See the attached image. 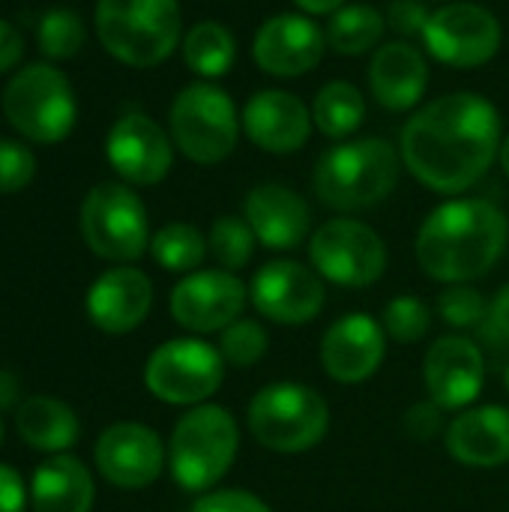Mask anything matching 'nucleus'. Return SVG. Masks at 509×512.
I'll return each mask as SVG.
<instances>
[{"mask_svg": "<svg viewBox=\"0 0 509 512\" xmlns=\"http://www.w3.org/2000/svg\"><path fill=\"white\" fill-rule=\"evenodd\" d=\"M249 288L228 270H198L183 276L171 291V315L183 330L222 333L240 321Z\"/></svg>", "mask_w": 509, "mask_h": 512, "instance_id": "obj_14", "label": "nucleus"}, {"mask_svg": "<svg viewBox=\"0 0 509 512\" xmlns=\"http://www.w3.org/2000/svg\"><path fill=\"white\" fill-rule=\"evenodd\" d=\"M405 429H408V435L411 438H417V441H432L435 435H441V432H447V426H444V411L429 399V402H420V405H414L408 414H405Z\"/></svg>", "mask_w": 509, "mask_h": 512, "instance_id": "obj_39", "label": "nucleus"}, {"mask_svg": "<svg viewBox=\"0 0 509 512\" xmlns=\"http://www.w3.org/2000/svg\"><path fill=\"white\" fill-rule=\"evenodd\" d=\"M36 174V159L30 147L12 138H0V195L21 192Z\"/></svg>", "mask_w": 509, "mask_h": 512, "instance_id": "obj_36", "label": "nucleus"}, {"mask_svg": "<svg viewBox=\"0 0 509 512\" xmlns=\"http://www.w3.org/2000/svg\"><path fill=\"white\" fill-rule=\"evenodd\" d=\"M387 354V333L381 321L366 312H351L330 324L321 339V366L339 384L369 381Z\"/></svg>", "mask_w": 509, "mask_h": 512, "instance_id": "obj_19", "label": "nucleus"}, {"mask_svg": "<svg viewBox=\"0 0 509 512\" xmlns=\"http://www.w3.org/2000/svg\"><path fill=\"white\" fill-rule=\"evenodd\" d=\"M18 435L27 447L39 453H66L75 447L81 426L69 405L51 396H30L18 405L15 414Z\"/></svg>", "mask_w": 509, "mask_h": 512, "instance_id": "obj_26", "label": "nucleus"}, {"mask_svg": "<svg viewBox=\"0 0 509 512\" xmlns=\"http://www.w3.org/2000/svg\"><path fill=\"white\" fill-rule=\"evenodd\" d=\"M504 387H507V393H509V363H507V369H504Z\"/></svg>", "mask_w": 509, "mask_h": 512, "instance_id": "obj_46", "label": "nucleus"}, {"mask_svg": "<svg viewBox=\"0 0 509 512\" xmlns=\"http://www.w3.org/2000/svg\"><path fill=\"white\" fill-rule=\"evenodd\" d=\"M324 30L300 12H279L267 18L252 42L255 63L276 78H297L315 69L324 57Z\"/></svg>", "mask_w": 509, "mask_h": 512, "instance_id": "obj_17", "label": "nucleus"}, {"mask_svg": "<svg viewBox=\"0 0 509 512\" xmlns=\"http://www.w3.org/2000/svg\"><path fill=\"white\" fill-rule=\"evenodd\" d=\"M255 234L249 228L246 219H237V216H222L213 222L210 234H207V249L210 255L219 261L222 270L228 273H237L243 270L249 261H252V252H255Z\"/></svg>", "mask_w": 509, "mask_h": 512, "instance_id": "obj_31", "label": "nucleus"}, {"mask_svg": "<svg viewBox=\"0 0 509 512\" xmlns=\"http://www.w3.org/2000/svg\"><path fill=\"white\" fill-rule=\"evenodd\" d=\"M369 87L378 105L390 111L414 108L429 87V63L411 42H387L375 51L369 66Z\"/></svg>", "mask_w": 509, "mask_h": 512, "instance_id": "obj_24", "label": "nucleus"}, {"mask_svg": "<svg viewBox=\"0 0 509 512\" xmlns=\"http://www.w3.org/2000/svg\"><path fill=\"white\" fill-rule=\"evenodd\" d=\"M183 60L201 78H222L237 60V42L219 21H201L183 36Z\"/></svg>", "mask_w": 509, "mask_h": 512, "instance_id": "obj_28", "label": "nucleus"}, {"mask_svg": "<svg viewBox=\"0 0 509 512\" xmlns=\"http://www.w3.org/2000/svg\"><path fill=\"white\" fill-rule=\"evenodd\" d=\"M21 54H24V39H21V33H18L6 18H0V75H3L6 69H12V66L21 60Z\"/></svg>", "mask_w": 509, "mask_h": 512, "instance_id": "obj_42", "label": "nucleus"}, {"mask_svg": "<svg viewBox=\"0 0 509 512\" xmlns=\"http://www.w3.org/2000/svg\"><path fill=\"white\" fill-rule=\"evenodd\" d=\"M498 159H501V168H504V174L509 177V135L504 138V144H501V156H498Z\"/></svg>", "mask_w": 509, "mask_h": 512, "instance_id": "obj_45", "label": "nucleus"}, {"mask_svg": "<svg viewBox=\"0 0 509 512\" xmlns=\"http://www.w3.org/2000/svg\"><path fill=\"white\" fill-rule=\"evenodd\" d=\"M0 444H3V420H0Z\"/></svg>", "mask_w": 509, "mask_h": 512, "instance_id": "obj_47", "label": "nucleus"}, {"mask_svg": "<svg viewBox=\"0 0 509 512\" xmlns=\"http://www.w3.org/2000/svg\"><path fill=\"white\" fill-rule=\"evenodd\" d=\"M105 156L111 162V168L135 186H153L162 183L174 165V150H171V138L165 135V129L150 120L147 114H123L108 138H105Z\"/></svg>", "mask_w": 509, "mask_h": 512, "instance_id": "obj_16", "label": "nucleus"}, {"mask_svg": "<svg viewBox=\"0 0 509 512\" xmlns=\"http://www.w3.org/2000/svg\"><path fill=\"white\" fill-rule=\"evenodd\" d=\"M501 114L480 93H447L420 108L405 126L399 153L432 192L462 195L501 156Z\"/></svg>", "mask_w": 509, "mask_h": 512, "instance_id": "obj_1", "label": "nucleus"}, {"mask_svg": "<svg viewBox=\"0 0 509 512\" xmlns=\"http://www.w3.org/2000/svg\"><path fill=\"white\" fill-rule=\"evenodd\" d=\"M507 249V216L483 198H456L435 207L417 234V261L444 285L486 276Z\"/></svg>", "mask_w": 509, "mask_h": 512, "instance_id": "obj_2", "label": "nucleus"}, {"mask_svg": "<svg viewBox=\"0 0 509 512\" xmlns=\"http://www.w3.org/2000/svg\"><path fill=\"white\" fill-rule=\"evenodd\" d=\"M177 0H99L96 33L102 48L126 66L150 69L171 57L180 42Z\"/></svg>", "mask_w": 509, "mask_h": 512, "instance_id": "obj_4", "label": "nucleus"}, {"mask_svg": "<svg viewBox=\"0 0 509 512\" xmlns=\"http://www.w3.org/2000/svg\"><path fill=\"white\" fill-rule=\"evenodd\" d=\"M225 381V360L219 348L204 339H171L159 345L147 366V390L168 405H204Z\"/></svg>", "mask_w": 509, "mask_h": 512, "instance_id": "obj_10", "label": "nucleus"}, {"mask_svg": "<svg viewBox=\"0 0 509 512\" xmlns=\"http://www.w3.org/2000/svg\"><path fill=\"white\" fill-rule=\"evenodd\" d=\"M309 258L321 279L342 288H369L387 270L384 240L357 219H330L309 237Z\"/></svg>", "mask_w": 509, "mask_h": 512, "instance_id": "obj_11", "label": "nucleus"}, {"mask_svg": "<svg viewBox=\"0 0 509 512\" xmlns=\"http://www.w3.org/2000/svg\"><path fill=\"white\" fill-rule=\"evenodd\" d=\"M15 390H18V381L9 372H0V408H9L15 402Z\"/></svg>", "mask_w": 509, "mask_h": 512, "instance_id": "obj_44", "label": "nucleus"}, {"mask_svg": "<svg viewBox=\"0 0 509 512\" xmlns=\"http://www.w3.org/2000/svg\"><path fill=\"white\" fill-rule=\"evenodd\" d=\"M207 252V237L189 222H171L150 237L153 261L171 273H192Z\"/></svg>", "mask_w": 509, "mask_h": 512, "instance_id": "obj_30", "label": "nucleus"}, {"mask_svg": "<svg viewBox=\"0 0 509 512\" xmlns=\"http://www.w3.org/2000/svg\"><path fill=\"white\" fill-rule=\"evenodd\" d=\"M402 153L384 138H357L321 153L312 186L321 204L354 213L381 204L399 183Z\"/></svg>", "mask_w": 509, "mask_h": 512, "instance_id": "obj_3", "label": "nucleus"}, {"mask_svg": "<svg viewBox=\"0 0 509 512\" xmlns=\"http://www.w3.org/2000/svg\"><path fill=\"white\" fill-rule=\"evenodd\" d=\"M96 498L90 471L66 453L42 462L30 483L33 512H90Z\"/></svg>", "mask_w": 509, "mask_h": 512, "instance_id": "obj_25", "label": "nucleus"}, {"mask_svg": "<svg viewBox=\"0 0 509 512\" xmlns=\"http://www.w3.org/2000/svg\"><path fill=\"white\" fill-rule=\"evenodd\" d=\"M240 450V426L222 405H195L171 432V474L186 492L213 489L234 465Z\"/></svg>", "mask_w": 509, "mask_h": 512, "instance_id": "obj_5", "label": "nucleus"}, {"mask_svg": "<svg viewBox=\"0 0 509 512\" xmlns=\"http://www.w3.org/2000/svg\"><path fill=\"white\" fill-rule=\"evenodd\" d=\"M384 30H387L384 12H378L369 3H351V6H342L339 12L330 15L324 36H327V45L333 51L357 57V54L372 51L381 42Z\"/></svg>", "mask_w": 509, "mask_h": 512, "instance_id": "obj_27", "label": "nucleus"}, {"mask_svg": "<svg viewBox=\"0 0 509 512\" xmlns=\"http://www.w3.org/2000/svg\"><path fill=\"white\" fill-rule=\"evenodd\" d=\"M243 132L267 153H294L309 141L312 111L288 90H258L243 108Z\"/></svg>", "mask_w": 509, "mask_h": 512, "instance_id": "obj_20", "label": "nucleus"}, {"mask_svg": "<svg viewBox=\"0 0 509 512\" xmlns=\"http://www.w3.org/2000/svg\"><path fill=\"white\" fill-rule=\"evenodd\" d=\"M246 423L261 447L294 456L324 441L330 429V408L312 387L279 381L255 393Z\"/></svg>", "mask_w": 509, "mask_h": 512, "instance_id": "obj_6", "label": "nucleus"}, {"mask_svg": "<svg viewBox=\"0 0 509 512\" xmlns=\"http://www.w3.org/2000/svg\"><path fill=\"white\" fill-rule=\"evenodd\" d=\"M153 306V282L135 267H114L102 273L87 291L90 321L111 336L132 333Z\"/></svg>", "mask_w": 509, "mask_h": 512, "instance_id": "obj_21", "label": "nucleus"}, {"mask_svg": "<svg viewBox=\"0 0 509 512\" xmlns=\"http://www.w3.org/2000/svg\"><path fill=\"white\" fill-rule=\"evenodd\" d=\"M438 315L444 318V324L456 330H483L489 321V303L471 285H450L438 297Z\"/></svg>", "mask_w": 509, "mask_h": 512, "instance_id": "obj_35", "label": "nucleus"}, {"mask_svg": "<svg viewBox=\"0 0 509 512\" xmlns=\"http://www.w3.org/2000/svg\"><path fill=\"white\" fill-rule=\"evenodd\" d=\"M306 15H333L345 6V0H294Z\"/></svg>", "mask_w": 509, "mask_h": 512, "instance_id": "obj_43", "label": "nucleus"}, {"mask_svg": "<svg viewBox=\"0 0 509 512\" xmlns=\"http://www.w3.org/2000/svg\"><path fill=\"white\" fill-rule=\"evenodd\" d=\"M381 327L393 342H402V345L420 342L432 327V312H429V306L423 300H417L411 294H402V297H396V300H390L384 306Z\"/></svg>", "mask_w": 509, "mask_h": 512, "instance_id": "obj_34", "label": "nucleus"}, {"mask_svg": "<svg viewBox=\"0 0 509 512\" xmlns=\"http://www.w3.org/2000/svg\"><path fill=\"white\" fill-rule=\"evenodd\" d=\"M3 114L18 135L36 144H60L78 120L69 78L51 63H33L6 84Z\"/></svg>", "mask_w": 509, "mask_h": 512, "instance_id": "obj_7", "label": "nucleus"}, {"mask_svg": "<svg viewBox=\"0 0 509 512\" xmlns=\"http://www.w3.org/2000/svg\"><path fill=\"white\" fill-rule=\"evenodd\" d=\"M447 453L465 468L509 465V408L480 405L468 408L447 423Z\"/></svg>", "mask_w": 509, "mask_h": 512, "instance_id": "obj_23", "label": "nucleus"}, {"mask_svg": "<svg viewBox=\"0 0 509 512\" xmlns=\"http://www.w3.org/2000/svg\"><path fill=\"white\" fill-rule=\"evenodd\" d=\"M81 234L105 261H138L150 246V222L141 198L123 183H99L81 204Z\"/></svg>", "mask_w": 509, "mask_h": 512, "instance_id": "obj_9", "label": "nucleus"}, {"mask_svg": "<svg viewBox=\"0 0 509 512\" xmlns=\"http://www.w3.org/2000/svg\"><path fill=\"white\" fill-rule=\"evenodd\" d=\"M249 297L267 321L285 327H303L321 315L327 291H324V279L306 264L276 258L255 273L249 285Z\"/></svg>", "mask_w": 509, "mask_h": 512, "instance_id": "obj_13", "label": "nucleus"}, {"mask_svg": "<svg viewBox=\"0 0 509 512\" xmlns=\"http://www.w3.org/2000/svg\"><path fill=\"white\" fill-rule=\"evenodd\" d=\"M429 15L432 12L420 0H393L387 6V27H393L402 36H423Z\"/></svg>", "mask_w": 509, "mask_h": 512, "instance_id": "obj_38", "label": "nucleus"}, {"mask_svg": "<svg viewBox=\"0 0 509 512\" xmlns=\"http://www.w3.org/2000/svg\"><path fill=\"white\" fill-rule=\"evenodd\" d=\"M24 507H27V489L21 477L9 465H0V512H24Z\"/></svg>", "mask_w": 509, "mask_h": 512, "instance_id": "obj_41", "label": "nucleus"}, {"mask_svg": "<svg viewBox=\"0 0 509 512\" xmlns=\"http://www.w3.org/2000/svg\"><path fill=\"white\" fill-rule=\"evenodd\" d=\"M423 42L435 60L456 69H477L498 54L501 24L477 3H447L429 15Z\"/></svg>", "mask_w": 509, "mask_h": 512, "instance_id": "obj_12", "label": "nucleus"}, {"mask_svg": "<svg viewBox=\"0 0 509 512\" xmlns=\"http://www.w3.org/2000/svg\"><path fill=\"white\" fill-rule=\"evenodd\" d=\"M366 117V99L360 87L351 81H330L318 90L312 105V123L321 129V135L339 141L360 129Z\"/></svg>", "mask_w": 509, "mask_h": 512, "instance_id": "obj_29", "label": "nucleus"}, {"mask_svg": "<svg viewBox=\"0 0 509 512\" xmlns=\"http://www.w3.org/2000/svg\"><path fill=\"white\" fill-rule=\"evenodd\" d=\"M486 336L498 345H509V285H504L495 300L489 303V321H486Z\"/></svg>", "mask_w": 509, "mask_h": 512, "instance_id": "obj_40", "label": "nucleus"}, {"mask_svg": "<svg viewBox=\"0 0 509 512\" xmlns=\"http://www.w3.org/2000/svg\"><path fill=\"white\" fill-rule=\"evenodd\" d=\"M243 219L267 249H294L312 231V213L303 195L279 183L255 186L243 201Z\"/></svg>", "mask_w": 509, "mask_h": 512, "instance_id": "obj_22", "label": "nucleus"}, {"mask_svg": "<svg viewBox=\"0 0 509 512\" xmlns=\"http://www.w3.org/2000/svg\"><path fill=\"white\" fill-rule=\"evenodd\" d=\"M84 21L78 12L72 9H48L42 18H39V27H36V42H39V51L51 60H69L81 51L84 45Z\"/></svg>", "mask_w": 509, "mask_h": 512, "instance_id": "obj_32", "label": "nucleus"}, {"mask_svg": "<svg viewBox=\"0 0 509 512\" xmlns=\"http://www.w3.org/2000/svg\"><path fill=\"white\" fill-rule=\"evenodd\" d=\"M171 138L186 159L198 165H219L240 138V114L234 99L207 81L189 84L171 102Z\"/></svg>", "mask_w": 509, "mask_h": 512, "instance_id": "obj_8", "label": "nucleus"}, {"mask_svg": "<svg viewBox=\"0 0 509 512\" xmlns=\"http://www.w3.org/2000/svg\"><path fill=\"white\" fill-rule=\"evenodd\" d=\"M96 468L99 474L126 492L147 489L159 480L165 468L162 438L141 423H114L96 441Z\"/></svg>", "mask_w": 509, "mask_h": 512, "instance_id": "obj_15", "label": "nucleus"}, {"mask_svg": "<svg viewBox=\"0 0 509 512\" xmlns=\"http://www.w3.org/2000/svg\"><path fill=\"white\" fill-rule=\"evenodd\" d=\"M189 512H273L261 498L243 489H219L204 492Z\"/></svg>", "mask_w": 509, "mask_h": 512, "instance_id": "obj_37", "label": "nucleus"}, {"mask_svg": "<svg viewBox=\"0 0 509 512\" xmlns=\"http://www.w3.org/2000/svg\"><path fill=\"white\" fill-rule=\"evenodd\" d=\"M270 348V336L267 330L258 324V321H249V318H240L234 321L231 327L222 330V339H219V354L225 363L237 366V369H249L255 363L264 360Z\"/></svg>", "mask_w": 509, "mask_h": 512, "instance_id": "obj_33", "label": "nucleus"}, {"mask_svg": "<svg viewBox=\"0 0 509 512\" xmlns=\"http://www.w3.org/2000/svg\"><path fill=\"white\" fill-rule=\"evenodd\" d=\"M423 381L429 399L441 411H465L483 390L486 360L477 342L468 336L438 339L423 360Z\"/></svg>", "mask_w": 509, "mask_h": 512, "instance_id": "obj_18", "label": "nucleus"}]
</instances>
